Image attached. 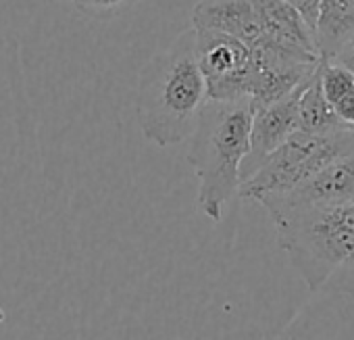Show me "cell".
<instances>
[{
    "instance_id": "cell-1",
    "label": "cell",
    "mask_w": 354,
    "mask_h": 340,
    "mask_svg": "<svg viewBox=\"0 0 354 340\" xmlns=\"http://www.w3.org/2000/svg\"><path fill=\"white\" fill-rule=\"evenodd\" d=\"M209 102L192 28L144 65L136 96L140 129L156 146L180 144L192 136Z\"/></svg>"
},
{
    "instance_id": "cell-2",
    "label": "cell",
    "mask_w": 354,
    "mask_h": 340,
    "mask_svg": "<svg viewBox=\"0 0 354 340\" xmlns=\"http://www.w3.org/2000/svg\"><path fill=\"white\" fill-rule=\"evenodd\" d=\"M252 102L250 98L211 100L203 111L188 148V163L198 178V209L215 224L238 195L242 163L250 150Z\"/></svg>"
},
{
    "instance_id": "cell-3",
    "label": "cell",
    "mask_w": 354,
    "mask_h": 340,
    "mask_svg": "<svg viewBox=\"0 0 354 340\" xmlns=\"http://www.w3.org/2000/svg\"><path fill=\"white\" fill-rule=\"evenodd\" d=\"M275 228L279 249L310 292L354 296V205L290 213Z\"/></svg>"
},
{
    "instance_id": "cell-4",
    "label": "cell",
    "mask_w": 354,
    "mask_h": 340,
    "mask_svg": "<svg viewBox=\"0 0 354 340\" xmlns=\"http://www.w3.org/2000/svg\"><path fill=\"white\" fill-rule=\"evenodd\" d=\"M352 150L354 127H342L331 134H306L298 129L240 184L238 195L259 205L281 199Z\"/></svg>"
},
{
    "instance_id": "cell-5",
    "label": "cell",
    "mask_w": 354,
    "mask_h": 340,
    "mask_svg": "<svg viewBox=\"0 0 354 340\" xmlns=\"http://www.w3.org/2000/svg\"><path fill=\"white\" fill-rule=\"evenodd\" d=\"M196 51L211 100L230 102L248 98L252 67V51L248 44L227 34L196 30Z\"/></svg>"
},
{
    "instance_id": "cell-6",
    "label": "cell",
    "mask_w": 354,
    "mask_h": 340,
    "mask_svg": "<svg viewBox=\"0 0 354 340\" xmlns=\"http://www.w3.org/2000/svg\"><path fill=\"white\" fill-rule=\"evenodd\" d=\"M354 205V150L335 159L290 195L265 203L271 222L298 211Z\"/></svg>"
},
{
    "instance_id": "cell-7",
    "label": "cell",
    "mask_w": 354,
    "mask_h": 340,
    "mask_svg": "<svg viewBox=\"0 0 354 340\" xmlns=\"http://www.w3.org/2000/svg\"><path fill=\"white\" fill-rule=\"evenodd\" d=\"M304 88L306 86L277 102L252 107L250 150L242 163V182L257 172L273 150H277L294 132H298V105Z\"/></svg>"
},
{
    "instance_id": "cell-8",
    "label": "cell",
    "mask_w": 354,
    "mask_h": 340,
    "mask_svg": "<svg viewBox=\"0 0 354 340\" xmlns=\"http://www.w3.org/2000/svg\"><path fill=\"white\" fill-rule=\"evenodd\" d=\"M192 24L196 30L238 38L250 48L265 38L252 0H201L194 7Z\"/></svg>"
},
{
    "instance_id": "cell-9",
    "label": "cell",
    "mask_w": 354,
    "mask_h": 340,
    "mask_svg": "<svg viewBox=\"0 0 354 340\" xmlns=\"http://www.w3.org/2000/svg\"><path fill=\"white\" fill-rule=\"evenodd\" d=\"M263 34L269 42L319 57L315 30L286 0H252Z\"/></svg>"
},
{
    "instance_id": "cell-10",
    "label": "cell",
    "mask_w": 354,
    "mask_h": 340,
    "mask_svg": "<svg viewBox=\"0 0 354 340\" xmlns=\"http://www.w3.org/2000/svg\"><path fill=\"white\" fill-rule=\"evenodd\" d=\"M315 38L321 59H333L354 40V0H321L315 24Z\"/></svg>"
},
{
    "instance_id": "cell-11",
    "label": "cell",
    "mask_w": 354,
    "mask_h": 340,
    "mask_svg": "<svg viewBox=\"0 0 354 340\" xmlns=\"http://www.w3.org/2000/svg\"><path fill=\"white\" fill-rule=\"evenodd\" d=\"M342 127H348L339 121L333 107L329 105L323 86H321V63L302 90L298 105V129L306 134H331Z\"/></svg>"
},
{
    "instance_id": "cell-12",
    "label": "cell",
    "mask_w": 354,
    "mask_h": 340,
    "mask_svg": "<svg viewBox=\"0 0 354 340\" xmlns=\"http://www.w3.org/2000/svg\"><path fill=\"white\" fill-rule=\"evenodd\" d=\"M321 86L339 121L354 127V75L339 63L321 59Z\"/></svg>"
},
{
    "instance_id": "cell-13",
    "label": "cell",
    "mask_w": 354,
    "mask_h": 340,
    "mask_svg": "<svg viewBox=\"0 0 354 340\" xmlns=\"http://www.w3.org/2000/svg\"><path fill=\"white\" fill-rule=\"evenodd\" d=\"M77 11L90 17H111L125 9L131 0H73Z\"/></svg>"
},
{
    "instance_id": "cell-14",
    "label": "cell",
    "mask_w": 354,
    "mask_h": 340,
    "mask_svg": "<svg viewBox=\"0 0 354 340\" xmlns=\"http://www.w3.org/2000/svg\"><path fill=\"white\" fill-rule=\"evenodd\" d=\"M286 3L292 5V7L306 19V24H310V26L317 24L321 0H286Z\"/></svg>"
},
{
    "instance_id": "cell-15",
    "label": "cell",
    "mask_w": 354,
    "mask_h": 340,
    "mask_svg": "<svg viewBox=\"0 0 354 340\" xmlns=\"http://www.w3.org/2000/svg\"><path fill=\"white\" fill-rule=\"evenodd\" d=\"M329 61H335V63H339L342 67H346L352 75H354V40L352 42H348L333 59H329Z\"/></svg>"
}]
</instances>
